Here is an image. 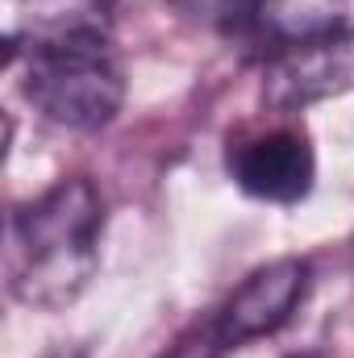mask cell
<instances>
[{
  "label": "cell",
  "mask_w": 354,
  "mask_h": 358,
  "mask_svg": "<svg viewBox=\"0 0 354 358\" xmlns=\"http://www.w3.org/2000/svg\"><path fill=\"white\" fill-rule=\"evenodd\" d=\"M346 92H354V29L263 59V104L275 113H304Z\"/></svg>",
  "instance_id": "obj_5"
},
{
  "label": "cell",
  "mask_w": 354,
  "mask_h": 358,
  "mask_svg": "<svg viewBox=\"0 0 354 358\" xmlns=\"http://www.w3.org/2000/svg\"><path fill=\"white\" fill-rule=\"evenodd\" d=\"M225 171L263 204H300L317 183V150L313 138L296 125H275L259 134L229 138L225 146Z\"/></svg>",
  "instance_id": "obj_4"
},
{
  "label": "cell",
  "mask_w": 354,
  "mask_h": 358,
  "mask_svg": "<svg viewBox=\"0 0 354 358\" xmlns=\"http://www.w3.org/2000/svg\"><path fill=\"white\" fill-rule=\"evenodd\" d=\"M104 200L84 176L55 179L8 221V287L21 304L63 308L96 275Z\"/></svg>",
  "instance_id": "obj_1"
},
{
  "label": "cell",
  "mask_w": 354,
  "mask_h": 358,
  "mask_svg": "<svg viewBox=\"0 0 354 358\" xmlns=\"http://www.w3.org/2000/svg\"><path fill=\"white\" fill-rule=\"evenodd\" d=\"M8 63L21 67L25 100L50 125L92 134V129H104L121 113L125 76L108 50V38L46 42V46H21L8 38Z\"/></svg>",
  "instance_id": "obj_2"
},
{
  "label": "cell",
  "mask_w": 354,
  "mask_h": 358,
  "mask_svg": "<svg viewBox=\"0 0 354 358\" xmlns=\"http://www.w3.org/2000/svg\"><path fill=\"white\" fill-rule=\"evenodd\" d=\"M292 358H321V355H292Z\"/></svg>",
  "instance_id": "obj_9"
},
{
  "label": "cell",
  "mask_w": 354,
  "mask_h": 358,
  "mask_svg": "<svg viewBox=\"0 0 354 358\" xmlns=\"http://www.w3.org/2000/svg\"><path fill=\"white\" fill-rule=\"evenodd\" d=\"M309 279H313V267L300 255H283V259L255 267L221 300L213 321L200 325V355L187 358H221L225 350L279 334L292 321V313L304 304Z\"/></svg>",
  "instance_id": "obj_3"
},
{
  "label": "cell",
  "mask_w": 354,
  "mask_h": 358,
  "mask_svg": "<svg viewBox=\"0 0 354 358\" xmlns=\"http://www.w3.org/2000/svg\"><path fill=\"white\" fill-rule=\"evenodd\" d=\"M187 4L200 8L217 29H225L234 38H242V29L250 21V8H255V0H187Z\"/></svg>",
  "instance_id": "obj_8"
},
{
  "label": "cell",
  "mask_w": 354,
  "mask_h": 358,
  "mask_svg": "<svg viewBox=\"0 0 354 358\" xmlns=\"http://www.w3.org/2000/svg\"><path fill=\"white\" fill-rule=\"evenodd\" d=\"M113 13L117 0H17L13 42H100L113 29Z\"/></svg>",
  "instance_id": "obj_7"
},
{
  "label": "cell",
  "mask_w": 354,
  "mask_h": 358,
  "mask_svg": "<svg viewBox=\"0 0 354 358\" xmlns=\"http://www.w3.org/2000/svg\"><path fill=\"white\" fill-rule=\"evenodd\" d=\"M351 29V0H255L242 38L267 55Z\"/></svg>",
  "instance_id": "obj_6"
}]
</instances>
